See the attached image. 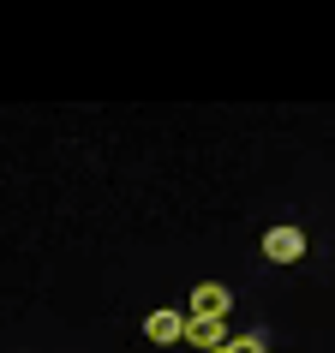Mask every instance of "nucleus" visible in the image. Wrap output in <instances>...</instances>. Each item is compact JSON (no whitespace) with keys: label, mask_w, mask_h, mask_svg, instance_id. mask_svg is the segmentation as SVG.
Here are the masks:
<instances>
[{"label":"nucleus","mask_w":335,"mask_h":353,"mask_svg":"<svg viewBox=\"0 0 335 353\" xmlns=\"http://www.w3.org/2000/svg\"><path fill=\"white\" fill-rule=\"evenodd\" d=\"M186 341L192 347H227V341H234V335H227V317H192V330H186Z\"/></svg>","instance_id":"nucleus-4"},{"label":"nucleus","mask_w":335,"mask_h":353,"mask_svg":"<svg viewBox=\"0 0 335 353\" xmlns=\"http://www.w3.org/2000/svg\"><path fill=\"white\" fill-rule=\"evenodd\" d=\"M263 258L270 263H299L305 258V234H299V228H270V234H263Z\"/></svg>","instance_id":"nucleus-3"},{"label":"nucleus","mask_w":335,"mask_h":353,"mask_svg":"<svg viewBox=\"0 0 335 353\" xmlns=\"http://www.w3.org/2000/svg\"><path fill=\"white\" fill-rule=\"evenodd\" d=\"M210 353H234V341H227V347H210Z\"/></svg>","instance_id":"nucleus-6"},{"label":"nucleus","mask_w":335,"mask_h":353,"mask_svg":"<svg viewBox=\"0 0 335 353\" xmlns=\"http://www.w3.org/2000/svg\"><path fill=\"white\" fill-rule=\"evenodd\" d=\"M227 305H234L227 281H198L192 299H186V317H227Z\"/></svg>","instance_id":"nucleus-2"},{"label":"nucleus","mask_w":335,"mask_h":353,"mask_svg":"<svg viewBox=\"0 0 335 353\" xmlns=\"http://www.w3.org/2000/svg\"><path fill=\"white\" fill-rule=\"evenodd\" d=\"M186 330H192V317L174 312V305H156V312L144 317V335L156 341V347H180V341H186Z\"/></svg>","instance_id":"nucleus-1"},{"label":"nucleus","mask_w":335,"mask_h":353,"mask_svg":"<svg viewBox=\"0 0 335 353\" xmlns=\"http://www.w3.org/2000/svg\"><path fill=\"white\" fill-rule=\"evenodd\" d=\"M234 353H270V347H263L258 335H234Z\"/></svg>","instance_id":"nucleus-5"}]
</instances>
